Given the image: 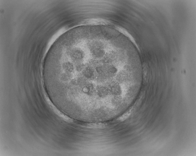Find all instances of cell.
Masks as SVG:
<instances>
[{"instance_id":"obj_1","label":"cell","mask_w":196,"mask_h":156,"mask_svg":"<svg viewBox=\"0 0 196 156\" xmlns=\"http://www.w3.org/2000/svg\"><path fill=\"white\" fill-rule=\"evenodd\" d=\"M117 56L113 50L93 46L69 54L55 78L63 107L96 115L122 104L133 76Z\"/></svg>"}]
</instances>
